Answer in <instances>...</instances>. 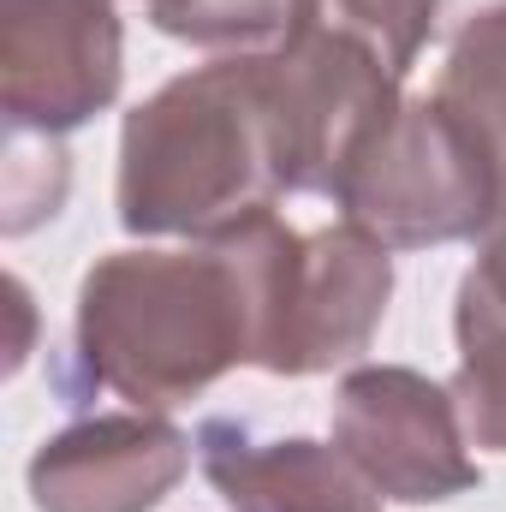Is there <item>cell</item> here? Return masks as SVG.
Wrapping results in <instances>:
<instances>
[{"label": "cell", "mask_w": 506, "mask_h": 512, "mask_svg": "<svg viewBox=\"0 0 506 512\" xmlns=\"http://www.w3.org/2000/svg\"><path fill=\"white\" fill-rule=\"evenodd\" d=\"M197 465L227 512H381L376 483L334 441L251 435L233 417H209Z\"/></svg>", "instance_id": "8"}, {"label": "cell", "mask_w": 506, "mask_h": 512, "mask_svg": "<svg viewBox=\"0 0 506 512\" xmlns=\"http://www.w3.org/2000/svg\"><path fill=\"white\" fill-rule=\"evenodd\" d=\"M459 298H477V304L506 316V179H501V203H495V215L477 239V262L459 280Z\"/></svg>", "instance_id": "13"}, {"label": "cell", "mask_w": 506, "mask_h": 512, "mask_svg": "<svg viewBox=\"0 0 506 512\" xmlns=\"http://www.w3.org/2000/svg\"><path fill=\"white\" fill-rule=\"evenodd\" d=\"M137 6L161 36L215 54L274 48L292 24V0H137Z\"/></svg>", "instance_id": "11"}, {"label": "cell", "mask_w": 506, "mask_h": 512, "mask_svg": "<svg viewBox=\"0 0 506 512\" xmlns=\"http://www.w3.org/2000/svg\"><path fill=\"white\" fill-rule=\"evenodd\" d=\"M286 197L256 54L167 78L120 126L114 209L137 239H221Z\"/></svg>", "instance_id": "2"}, {"label": "cell", "mask_w": 506, "mask_h": 512, "mask_svg": "<svg viewBox=\"0 0 506 512\" xmlns=\"http://www.w3.org/2000/svg\"><path fill=\"white\" fill-rule=\"evenodd\" d=\"M334 447L376 483L381 501L441 507L483 483L453 387L411 364H358L334 387Z\"/></svg>", "instance_id": "5"}, {"label": "cell", "mask_w": 506, "mask_h": 512, "mask_svg": "<svg viewBox=\"0 0 506 512\" xmlns=\"http://www.w3.org/2000/svg\"><path fill=\"white\" fill-rule=\"evenodd\" d=\"M453 334H459V370H453V399L471 447L506 453V316L459 298L453 304Z\"/></svg>", "instance_id": "10"}, {"label": "cell", "mask_w": 506, "mask_h": 512, "mask_svg": "<svg viewBox=\"0 0 506 512\" xmlns=\"http://www.w3.org/2000/svg\"><path fill=\"white\" fill-rule=\"evenodd\" d=\"M191 435L161 411L78 417L30 453L36 512H155L191 471Z\"/></svg>", "instance_id": "7"}, {"label": "cell", "mask_w": 506, "mask_h": 512, "mask_svg": "<svg viewBox=\"0 0 506 512\" xmlns=\"http://www.w3.org/2000/svg\"><path fill=\"white\" fill-rule=\"evenodd\" d=\"M120 0H0V114L18 137H66L120 102Z\"/></svg>", "instance_id": "6"}, {"label": "cell", "mask_w": 506, "mask_h": 512, "mask_svg": "<svg viewBox=\"0 0 506 512\" xmlns=\"http://www.w3.org/2000/svg\"><path fill=\"white\" fill-rule=\"evenodd\" d=\"M292 24H328L340 36H358L393 72L411 78L417 54L441 24V0H292Z\"/></svg>", "instance_id": "12"}, {"label": "cell", "mask_w": 506, "mask_h": 512, "mask_svg": "<svg viewBox=\"0 0 506 512\" xmlns=\"http://www.w3.org/2000/svg\"><path fill=\"white\" fill-rule=\"evenodd\" d=\"M256 298V370L322 376L358 364L393 298V251L352 221L292 233L274 209L227 233Z\"/></svg>", "instance_id": "3"}, {"label": "cell", "mask_w": 506, "mask_h": 512, "mask_svg": "<svg viewBox=\"0 0 506 512\" xmlns=\"http://www.w3.org/2000/svg\"><path fill=\"white\" fill-rule=\"evenodd\" d=\"M328 203L387 251H435L483 239L501 203V167L483 137L429 90L399 102Z\"/></svg>", "instance_id": "4"}, {"label": "cell", "mask_w": 506, "mask_h": 512, "mask_svg": "<svg viewBox=\"0 0 506 512\" xmlns=\"http://www.w3.org/2000/svg\"><path fill=\"white\" fill-rule=\"evenodd\" d=\"M78 376L131 411L203 399L227 370L256 364V298L239 245L108 251L90 262L72 316Z\"/></svg>", "instance_id": "1"}, {"label": "cell", "mask_w": 506, "mask_h": 512, "mask_svg": "<svg viewBox=\"0 0 506 512\" xmlns=\"http://www.w3.org/2000/svg\"><path fill=\"white\" fill-rule=\"evenodd\" d=\"M435 96L483 137L506 179V0L483 6L447 48V66L435 78Z\"/></svg>", "instance_id": "9"}]
</instances>
